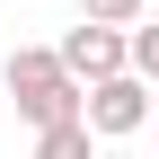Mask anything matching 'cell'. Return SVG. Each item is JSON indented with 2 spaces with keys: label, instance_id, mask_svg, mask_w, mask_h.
Masks as SVG:
<instances>
[{
  "label": "cell",
  "instance_id": "1",
  "mask_svg": "<svg viewBox=\"0 0 159 159\" xmlns=\"http://www.w3.org/2000/svg\"><path fill=\"white\" fill-rule=\"evenodd\" d=\"M0 80H9L18 115H27L35 133H53V124H80V106H89V89H80V80L62 71V53H53V44H18Z\"/></svg>",
  "mask_w": 159,
  "mask_h": 159
},
{
  "label": "cell",
  "instance_id": "2",
  "mask_svg": "<svg viewBox=\"0 0 159 159\" xmlns=\"http://www.w3.org/2000/svg\"><path fill=\"white\" fill-rule=\"evenodd\" d=\"M53 53H62V71L80 80V89H97V80H124V71H133V35H115V27H89V18H80V27H71Z\"/></svg>",
  "mask_w": 159,
  "mask_h": 159
},
{
  "label": "cell",
  "instance_id": "3",
  "mask_svg": "<svg viewBox=\"0 0 159 159\" xmlns=\"http://www.w3.org/2000/svg\"><path fill=\"white\" fill-rule=\"evenodd\" d=\"M80 124H89L97 133V142H124V133H142L150 124V89H142V80H97V89H89V106H80Z\"/></svg>",
  "mask_w": 159,
  "mask_h": 159
},
{
  "label": "cell",
  "instance_id": "4",
  "mask_svg": "<svg viewBox=\"0 0 159 159\" xmlns=\"http://www.w3.org/2000/svg\"><path fill=\"white\" fill-rule=\"evenodd\" d=\"M35 159H97V133L89 124H53V133H35Z\"/></svg>",
  "mask_w": 159,
  "mask_h": 159
},
{
  "label": "cell",
  "instance_id": "5",
  "mask_svg": "<svg viewBox=\"0 0 159 159\" xmlns=\"http://www.w3.org/2000/svg\"><path fill=\"white\" fill-rule=\"evenodd\" d=\"M142 9H150V0H80V18H89V27H115V35L142 27Z\"/></svg>",
  "mask_w": 159,
  "mask_h": 159
},
{
  "label": "cell",
  "instance_id": "6",
  "mask_svg": "<svg viewBox=\"0 0 159 159\" xmlns=\"http://www.w3.org/2000/svg\"><path fill=\"white\" fill-rule=\"evenodd\" d=\"M133 80H142V89H159V18H142V27H133Z\"/></svg>",
  "mask_w": 159,
  "mask_h": 159
},
{
  "label": "cell",
  "instance_id": "7",
  "mask_svg": "<svg viewBox=\"0 0 159 159\" xmlns=\"http://www.w3.org/2000/svg\"><path fill=\"white\" fill-rule=\"evenodd\" d=\"M150 97H159V89H150Z\"/></svg>",
  "mask_w": 159,
  "mask_h": 159
}]
</instances>
